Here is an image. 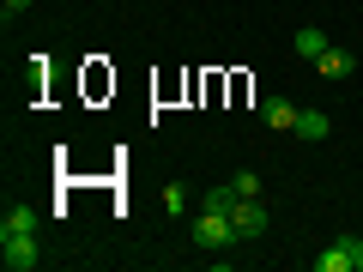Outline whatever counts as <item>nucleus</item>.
<instances>
[{"instance_id":"f257e3e1","label":"nucleus","mask_w":363,"mask_h":272,"mask_svg":"<svg viewBox=\"0 0 363 272\" xmlns=\"http://www.w3.org/2000/svg\"><path fill=\"white\" fill-rule=\"evenodd\" d=\"M236 242V230H230V212H200L194 218V248H230Z\"/></svg>"},{"instance_id":"f03ea898","label":"nucleus","mask_w":363,"mask_h":272,"mask_svg":"<svg viewBox=\"0 0 363 272\" xmlns=\"http://www.w3.org/2000/svg\"><path fill=\"white\" fill-rule=\"evenodd\" d=\"M230 230H236V242H255V236L267 230V206H260V194L230 206Z\"/></svg>"},{"instance_id":"7ed1b4c3","label":"nucleus","mask_w":363,"mask_h":272,"mask_svg":"<svg viewBox=\"0 0 363 272\" xmlns=\"http://www.w3.org/2000/svg\"><path fill=\"white\" fill-rule=\"evenodd\" d=\"M0 260H6V272H30L37 266V236H0Z\"/></svg>"},{"instance_id":"20e7f679","label":"nucleus","mask_w":363,"mask_h":272,"mask_svg":"<svg viewBox=\"0 0 363 272\" xmlns=\"http://www.w3.org/2000/svg\"><path fill=\"white\" fill-rule=\"evenodd\" d=\"M357 266V254H351V236H339V242H327L321 254H315V272H351Z\"/></svg>"},{"instance_id":"39448f33","label":"nucleus","mask_w":363,"mask_h":272,"mask_svg":"<svg viewBox=\"0 0 363 272\" xmlns=\"http://www.w3.org/2000/svg\"><path fill=\"white\" fill-rule=\"evenodd\" d=\"M297 115H303V109L291 103V97H267V103H260V121H267V128H285V133H297Z\"/></svg>"},{"instance_id":"423d86ee","label":"nucleus","mask_w":363,"mask_h":272,"mask_svg":"<svg viewBox=\"0 0 363 272\" xmlns=\"http://www.w3.org/2000/svg\"><path fill=\"white\" fill-rule=\"evenodd\" d=\"M0 236H37V212H30V206H6Z\"/></svg>"},{"instance_id":"0eeeda50","label":"nucleus","mask_w":363,"mask_h":272,"mask_svg":"<svg viewBox=\"0 0 363 272\" xmlns=\"http://www.w3.org/2000/svg\"><path fill=\"white\" fill-rule=\"evenodd\" d=\"M291 49H297L303 61H321V55H327V30H315V25H303V30H297V42H291Z\"/></svg>"},{"instance_id":"6e6552de","label":"nucleus","mask_w":363,"mask_h":272,"mask_svg":"<svg viewBox=\"0 0 363 272\" xmlns=\"http://www.w3.org/2000/svg\"><path fill=\"white\" fill-rule=\"evenodd\" d=\"M327 133H333V121H327L321 109H303L297 115V140H327Z\"/></svg>"},{"instance_id":"1a4fd4ad","label":"nucleus","mask_w":363,"mask_h":272,"mask_svg":"<svg viewBox=\"0 0 363 272\" xmlns=\"http://www.w3.org/2000/svg\"><path fill=\"white\" fill-rule=\"evenodd\" d=\"M315 67H321L327 79H345V73H351V67H357V61H351V49H333V42H327V55H321V61H315Z\"/></svg>"},{"instance_id":"9d476101","label":"nucleus","mask_w":363,"mask_h":272,"mask_svg":"<svg viewBox=\"0 0 363 272\" xmlns=\"http://www.w3.org/2000/svg\"><path fill=\"white\" fill-rule=\"evenodd\" d=\"M236 200H242V194H236V181H224V188H212V194H206V212H230Z\"/></svg>"},{"instance_id":"9b49d317","label":"nucleus","mask_w":363,"mask_h":272,"mask_svg":"<svg viewBox=\"0 0 363 272\" xmlns=\"http://www.w3.org/2000/svg\"><path fill=\"white\" fill-rule=\"evenodd\" d=\"M164 212H188V188H182V181L164 188Z\"/></svg>"},{"instance_id":"f8f14e48","label":"nucleus","mask_w":363,"mask_h":272,"mask_svg":"<svg viewBox=\"0 0 363 272\" xmlns=\"http://www.w3.org/2000/svg\"><path fill=\"white\" fill-rule=\"evenodd\" d=\"M236 194H242V200L260 194V176H255V169H242V176H236Z\"/></svg>"},{"instance_id":"ddd939ff","label":"nucleus","mask_w":363,"mask_h":272,"mask_svg":"<svg viewBox=\"0 0 363 272\" xmlns=\"http://www.w3.org/2000/svg\"><path fill=\"white\" fill-rule=\"evenodd\" d=\"M18 13H30V0H6V18H18Z\"/></svg>"},{"instance_id":"4468645a","label":"nucleus","mask_w":363,"mask_h":272,"mask_svg":"<svg viewBox=\"0 0 363 272\" xmlns=\"http://www.w3.org/2000/svg\"><path fill=\"white\" fill-rule=\"evenodd\" d=\"M351 254H357V272H363V242H351Z\"/></svg>"}]
</instances>
